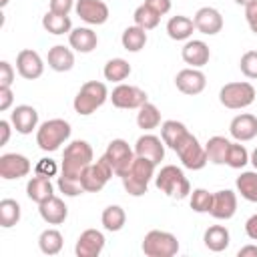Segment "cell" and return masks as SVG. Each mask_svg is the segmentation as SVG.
<instances>
[{
  "label": "cell",
  "instance_id": "1",
  "mask_svg": "<svg viewBox=\"0 0 257 257\" xmlns=\"http://www.w3.org/2000/svg\"><path fill=\"white\" fill-rule=\"evenodd\" d=\"M92 147L86 141H72L64 147L62 153V165H60V175L64 177H72V179H80L82 181V173L86 171V167L92 163Z\"/></svg>",
  "mask_w": 257,
  "mask_h": 257
},
{
  "label": "cell",
  "instance_id": "2",
  "mask_svg": "<svg viewBox=\"0 0 257 257\" xmlns=\"http://www.w3.org/2000/svg\"><path fill=\"white\" fill-rule=\"evenodd\" d=\"M155 185L161 193H165L171 199H185L191 195V183L185 177L183 169L175 167V165H165L161 167V171L155 177Z\"/></svg>",
  "mask_w": 257,
  "mask_h": 257
},
{
  "label": "cell",
  "instance_id": "3",
  "mask_svg": "<svg viewBox=\"0 0 257 257\" xmlns=\"http://www.w3.org/2000/svg\"><path fill=\"white\" fill-rule=\"evenodd\" d=\"M70 122L64 118H50L44 120L38 128H36V145L44 151V153H52L58 151L60 145H64L70 139Z\"/></svg>",
  "mask_w": 257,
  "mask_h": 257
},
{
  "label": "cell",
  "instance_id": "4",
  "mask_svg": "<svg viewBox=\"0 0 257 257\" xmlns=\"http://www.w3.org/2000/svg\"><path fill=\"white\" fill-rule=\"evenodd\" d=\"M155 163L149 161V159H143V157H137L135 155V161L131 165V169L126 171V175L122 177V187L128 195L133 197H141L147 193L149 189V183L151 179L155 177Z\"/></svg>",
  "mask_w": 257,
  "mask_h": 257
},
{
  "label": "cell",
  "instance_id": "5",
  "mask_svg": "<svg viewBox=\"0 0 257 257\" xmlns=\"http://www.w3.org/2000/svg\"><path fill=\"white\" fill-rule=\"evenodd\" d=\"M108 96H110V94H108V88H106L104 82L88 80V82H84V84L80 86V90L76 92L72 106H74V110H76L80 116H88V114H92L96 108H100V106L106 102Z\"/></svg>",
  "mask_w": 257,
  "mask_h": 257
},
{
  "label": "cell",
  "instance_id": "6",
  "mask_svg": "<svg viewBox=\"0 0 257 257\" xmlns=\"http://www.w3.org/2000/svg\"><path fill=\"white\" fill-rule=\"evenodd\" d=\"M253 100H255V86L251 82H245V80L227 82L219 90V102L231 110L247 108L249 104H253Z\"/></svg>",
  "mask_w": 257,
  "mask_h": 257
},
{
  "label": "cell",
  "instance_id": "7",
  "mask_svg": "<svg viewBox=\"0 0 257 257\" xmlns=\"http://www.w3.org/2000/svg\"><path fill=\"white\" fill-rule=\"evenodd\" d=\"M141 249L147 257H173L179 253V241L169 231L153 229L145 235Z\"/></svg>",
  "mask_w": 257,
  "mask_h": 257
},
{
  "label": "cell",
  "instance_id": "8",
  "mask_svg": "<svg viewBox=\"0 0 257 257\" xmlns=\"http://www.w3.org/2000/svg\"><path fill=\"white\" fill-rule=\"evenodd\" d=\"M175 153H177L179 161L183 163V167H185V169H191V171H201V169L209 163L207 153H205V147H203V145L197 141V137L191 135V133L185 135V139L177 145Z\"/></svg>",
  "mask_w": 257,
  "mask_h": 257
},
{
  "label": "cell",
  "instance_id": "9",
  "mask_svg": "<svg viewBox=\"0 0 257 257\" xmlns=\"http://www.w3.org/2000/svg\"><path fill=\"white\" fill-rule=\"evenodd\" d=\"M102 157L108 161V165L112 167L114 175L122 179L126 175V171L131 169L133 161H135V151L128 147V143L124 139H112Z\"/></svg>",
  "mask_w": 257,
  "mask_h": 257
},
{
  "label": "cell",
  "instance_id": "10",
  "mask_svg": "<svg viewBox=\"0 0 257 257\" xmlns=\"http://www.w3.org/2000/svg\"><path fill=\"white\" fill-rule=\"evenodd\" d=\"M108 98H110L112 106L126 108V110H133V108L139 110L145 102H149V94L143 88H139L135 84H124V82H118V86L112 88Z\"/></svg>",
  "mask_w": 257,
  "mask_h": 257
},
{
  "label": "cell",
  "instance_id": "11",
  "mask_svg": "<svg viewBox=\"0 0 257 257\" xmlns=\"http://www.w3.org/2000/svg\"><path fill=\"white\" fill-rule=\"evenodd\" d=\"M112 167L108 165V161L104 157H100L96 163H90L86 167V171L82 173V187L86 193H98L104 189V185L110 181L112 177Z\"/></svg>",
  "mask_w": 257,
  "mask_h": 257
},
{
  "label": "cell",
  "instance_id": "12",
  "mask_svg": "<svg viewBox=\"0 0 257 257\" xmlns=\"http://www.w3.org/2000/svg\"><path fill=\"white\" fill-rule=\"evenodd\" d=\"M32 165L28 161V157L20 155V153H4L0 157V177L4 181H14V179H22L30 173Z\"/></svg>",
  "mask_w": 257,
  "mask_h": 257
},
{
  "label": "cell",
  "instance_id": "13",
  "mask_svg": "<svg viewBox=\"0 0 257 257\" xmlns=\"http://www.w3.org/2000/svg\"><path fill=\"white\" fill-rule=\"evenodd\" d=\"M74 10L80 16V20L90 24V26H100L110 16L108 6L102 0H76Z\"/></svg>",
  "mask_w": 257,
  "mask_h": 257
},
{
  "label": "cell",
  "instance_id": "14",
  "mask_svg": "<svg viewBox=\"0 0 257 257\" xmlns=\"http://www.w3.org/2000/svg\"><path fill=\"white\" fill-rule=\"evenodd\" d=\"M193 22H195V30H199L201 34H207V36H215L223 30V16L213 6L199 8L193 16Z\"/></svg>",
  "mask_w": 257,
  "mask_h": 257
},
{
  "label": "cell",
  "instance_id": "15",
  "mask_svg": "<svg viewBox=\"0 0 257 257\" xmlns=\"http://www.w3.org/2000/svg\"><path fill=\"white\" fill-rule=\"evenodd\" d=\"M16 70L22 78L26 80H34V78H40L42 72H44V62L40 58V54L32 48H24L18 52L16 56Z\"/></svg>",
  "mask_w": 257,
  "mask_h": 257
},
{
  "label": "cell",
  "instance_id": "16",
  "mask_svg": "<svg viewBox=\"0 0 257 257\" xmlns=\"http://www.w3.org/2000/svg\"><path fill=\"white\" fill-rule=\"evenodd\" d=\"M175 86L183 92V94H189V96H195V94H201L207 86V76L199 70V68H183L177 72L175 76Z\"/></svg>",
  "mask_w": 257,
  "mask_h": 257
},
{
  "label": "cell",
  "instance_id": "17",
  "mask_svg": "<svg viewBox=\"0 0 257 257\" xmlns=\"http://www.w3.org/2000/svg\"><path fill=\"white\" fill-rule=\"evenodd\" d=\"M104 243H106V239L98 229H86L76 239L74 253H76V257H98L104 249Z\"/></svg>",
  "mask_w": 257,
  "mask_h": 257
},
{
  "label": "cell",
  "instance_id": "18",
  "mask_svg": "<svg viewBox=\"0 0 257 257\" xmlns=\"http://www.w3.org/2000/svg\"><path fill=\"white\" fill-rule=\"evenodd\" d=\"M135 155L137 157H143V159H149L155 165H159L165 159V143H163L161 137L147 133V135H143V137L137 139V143H135Z\"/></svg>",
  "mask_w": 257,
  "mask_h": 257
},
{
  "label": "cell",
  "instance_id": "19",
  "mask_svg": "<svg viewBox=\"0 0 257 257\" xmlns=\"http://www.w3.org/2000/svg\"><path fill=\"white\" fill-rule=\"evenodd\" d=\"M10 122L20 135H30L32 131L38 128V112L30 104H18L10 112Z\"/></svg>",
  "mask_w": 257,
  "mask_h": 257
},
{
  "label": "cell",
  "instance_id": "20",
  "mask_svg": "<svg viewBox=\"0 0 257 257\" xmlns=\"http://www.w3.org/2000/svg\"><path fill=\"white\" fill-rule=\"evenodd\" d=\"M237 213V195L231 189H223L213 193V207H211V217L219 221H227Z\"/></svg>",
  "mask_w": 257,
  "mask_h": 257
},
{
  "label": "cell",
  "instance_id": "21",
  "mask_svg": "<svg viewBox=\"0 0 257 257\" xmlns=\"http://www.w3.org/2000/svg\"><path fill=\"white\" fill-rule=\"evenodd\" d=\"M229 133L235 141L239 143H247V141H253L257 137V116L249 114V112H241L237 114L231 124H229Z\"/></svg>",
  "mask_w": 257,
  "mask_h": 257
},
{
  "label": "cell",
  "instance_id": "22",
  "mask_svg": "<svg viewBox=\"0 0 257 257\" xmlns=\"http://www.w3.org/2000/svg\"><path fill=\"white\" fill-rule=\"evenodd\" d=\"M68 44H70V48H74L76 52L88 54V52H92V50L96 48L98 36H96V32H94L92 28H88V26H78V28H72V30L68 32Z\"/></svg>",
  "mask_w": 257,
  "mask_h": 257
},
{
  "label": "cell",
  "instance_id": "23",
  "mask_svg": "<svg viewBox=\"0 0 257 257\" xmlns=\"http://www.w3.org/2000/svg\"><path fill=\"white\" fill-rule=\"evenodd\" d=\"M181 56H183L185 64H189L191 68H201L209 62L211 50L203 40H187L181 50Z\"/></svg>",
  "mask_w": 257,
  "mask_h": 257
},
{
  "label": "cell",
  "instance_id": "24",
  "mask_svg": "<svg viewBox=\"0 0 257 257\" xmlns=\"http://www.w3.org/2000/svg\"><path fill=\"white\" fill-rule=\"evenodd\" d=\"M38 213H40L42 221H46L48 225H60L68 217V207L64 205V201L60 197L52 195L50 199H46L44 203L38 205Z\"/></svg>",
  "mask_w": 257,
  "mask_h": 257
},
{
  "label": "cell",
  "instance_id": "25",
  "mask_svg": "<svg viewBox=\"0 0 257 257\" xmlns=\"http://www.w3.org/2000/svg\"><path fill=\"white\" fill-rule=\"evenodd\" d=\"M26 195H28L30 201H34V203L40 205V203H44L46 199H50L54 195V187H52V183H50L48 177L34 175L26 183Z\"/></svg>",
  "mask_w": 257,
  "mask_h": 257
},
{
  "label": "cell",
  "instance_id": "26",
  "mask_svg": "<svg viewBox=\"0 0 257 257\" xmlns=\"http://www.w3.org/2000/svg\"><path fill=\"white\" fill-rule=\"evenodd\" d=\"M48 66L56 72H68L74 66V54L70 48H66L64 44H56L48 50Z\"/></svg>",
  "mask_w": 257,
  "mask_h": 257
},
{
  "label": "cell",
  "instance_id": "27",
  "mask_svg": "<svg viewBox=\"0 0 257 257\" xmlns=\"http://www.w3.org/2000/svg\"><path fill=\"white\" fill-rule=\"evenodd\" d=\"M203 241H205V247L209 251H215V253H221L229 247L231 243V235H229V229L223 227V225H211L205 235H203Z\"/></svg>",
  "mask_w": 257,
  "mask_h": 257
},
{
  "label": "cell",
  "instance_id": "28",
  "mask_svg": "<svg viewBox=\"0 0 257 257\" xmlns=\"http://www.w3.org/2000/svg\"><path fill=\"white\" fill-rule=\"evenodd\" d=\"M193 30H195V22L189 16H183V14L171 16L169 22H167V34L173 40H189Z\"/></svg>",
  "mask_w": 257,
  "mask_h": 257
},
{
  "label": "cell",
  "instance_id": "29",
  "mask_svg": "<svg viewBox=\"0 0 257 257\" xmlns=\"http://www.w3.org/2000/svg\"><path fill=\"white\" fill-rule=\"evenodd\" d=\"M229 147H231V141L225 139V137H211L207 143H205V153H207V159L213 163V165H227V153H229Z\"/></svg>",
  "mask_w": 257,
  "mask_h": 257
},
{
  "label": "cell",
  "instance_id": "30",
  "mask_svg": "<svg viewBox=\"0 0 257 257\" xmlns=\"http://www.w3.org/2000/svg\"><path fill=\"white\" fill-rule=\"evenodd\" d=\"M42 26H44L46 32H50L54 36L68 34L72 30V22H70L68 14H56V12H50V10L42 16Z\"/></svg>",
  "mask_w": 257,
  "mask_h": 257
},
{
  "label": "cell",
  "instance_id": "31",
  "mask_svg": "<svg viewBox=\"0 0 257 257\" xmlns=\"http://www.w3.org/2000/svg\"><path fill=\"white\" fill-rule=\"evenodd\" d=\"M189 131H187V126L183 124V122H179V120H165L163 124H161V139H163V143L169 147V149H177V145L185 139V135H187Z\"/></svg>",
  "mask_w": 257,
  "mask_h": 257
},
{
  "label": "cell",
  "instance_id": "32",
  "mask_svg": "<svg viewBox=\"0 0 257 257\" xmlns=\"http://www.w3.org/2000/svg\"><path fill=\"white\" fill-rule=\"evenodd\" d=\"M237 193L249 201V203H257V171H243L237 181H235Z\"/></svg>",
  "mask_w": 257,
  "mask_h": 257
},
{
  "label": "cell",
  "instance_id": "33",
  "mask_svg": "<svg viewBox=\"0 0 257 257\" xmlns=\"http://www.w3.org/2000/svg\"><path fill=\"white\" fill-rule=\"evenodd\" d=\"M120 42H122V48L128 50V52H139L145 48L147 44V30L141 28V26H128L124 28L122 36H120Z\"/></svg>",
  "mask_w": 257,
  "mask_h": 257
},
{
  "label": "cell",
  "instance_id": "34",
  "mask_svg": "<svg viewBox=\"0 0 257 257\" xmlns=\"http://www.w3.org/2000/svg\"><path fill=\"white\" fill-rule=\"evenodd\" d=\"M100 221H102V227H104L106 231L116 233V231H120V229L124 227V223H126V213H124V209H122L120 205H108V207L102 211Z\"/></svg>",
  "mask_w": 257,
  "mask_h": 257
},
{
  "label": "cell",
  "instance_id": "35",
  "mask_svg": "<svg viewBox=\"0 0 257 257\" xmlns=\"http://www.w3.org/2000/svg\"><path fill=\"white\" fill-rule=\"evenodd\" d=\"M62 245H64V239L58 229H44L38 237V247L44 255H58Z\"/></svg>",
  "mask_w": 257,
  "mask_h": 257
},
{
  "label": "cell",
  "instance_id": "36",
  "mask_svg": "<svg viewBox=\"0 0 257 257\" xmlns=\"http://www.w3.org/2000/svg\"><path fill=\"white\" fill-rule=\"evenodd\" d=\"M137 124L143 131H153L161 124V110L153 102H145L137 112Z\"/></svg>",
  "mask_w": 257,
  "mask_h": 257
},
{
  "label": "cell",
  "instance_id": "37",
  "mask_svg": "<svg viewBox=\"0 0 257 257\" xmlns=\"http://www.w3.org/2000/svg\"><path fill=\"white\" fill-rule=\"evenodd\" d=\"M102 74L106 80L110 82H122L124 78H128L131 74V64L124 60V58H110L104 68H102Z\"/></svg>",
  "mask_w": 257,
  "mask_h": 257
},
{
  "label": "cell",
  "instance_id": "38",
  "mask_svg": "<svg viewBox=\"0 0 257 257\" xmlns=\"http://www.w3.org/2000/svg\"><path fill=\"white\" fill-rule=\"evenodd\" d=\"M20 205L14 199H2L0 201V227L10 229L20 221Z\"/></svg>",
  "mask_w": 257,
  "mask_h": 257
},
{
  "label": "cell",
  "instance_id": "39",
  "mask_svg": "<svg viewBox=\"0 0 257 257\" xmlns=\"http://www.w3.org/2000/svg\"><path fill=\"white\" fill-rule=\"evenodd\" d=\"M133 18H135V24L141 26V28H145V30H153V28H157L159 22H161V14L155 12V10H153L151 6H147V4H141V6L135 10Z\"/></svg>",
  "mask_w": 257,
  "mask_h": 257
},
{
  "label": "cell",
  "instance_id": "40",
  "mask_svg": "<svg viewBox=\"0 0 257 257\" xmlns=\"http://www.w3.org/2000/svg\"><path fill=\"white\" fill-rule=\"evenodd\" d=\"M189 205L195 213H211L213 207V193H209L207 189H195L191 191V199Z\"/></svg>",
  "mask_w": 257,
  "mask_h": 257
},
{
  "label": "cell",
  "instance_id": "41",
  "mask_svg": "<svg viewBox=\"0 0 257 257\" xmlns=\"http://www.w3.org/2000/svg\"><path fill=\"white\" fill-rule=\"evenodd\" d=\"M247 163H249V153H247V149H245L239 141L231 143L229 153H227V165H229L231 169H243Z\"/></svg>",
  "mask_w": 257,
  "mask_h": 257
},
{
  "label": "cell",
  "instance_id": "42",
  "mask_svg": "<svg viewBox=\"0 0 257 257\" xmlns=\"http://www.w3.org/2000/svg\"><path fill=\"white\" fill-rule=\"evenodd\" d=\"M56 185H58V191H60L64 197H78V195L86 193L84 187H82V181H80V179H72V177H64V175H60Z\"/></svg>",
  "mask_w": 257,
  "mask_h": 257
},
{
  "label": "cell",
  "instance_id": "43",
  "mask_svg": "<svg viewBox=\"0 0 257 257\" xmlns=\"http://www.w3.org/2000/svg\"><path fill=\"white\" fill-rule=\"evenodd\" d=\"M239 68L247 78H257V50H247L239 60Z\"/></svg>",
  "mask_w": 257,
  "mask_h": 257
},
{
  "label": "cell",
  "instance_id": "44",
  "mask_svg": "<svg viewBox=\"0 0 257 257\" xmlns=\"http://www.w3.org/2000/svg\"><path fill=\"white\" fill-rule=\"evenodd\" d=\"M56 173H58V165L52 159H40L34 167V175H42V177H48V179L54 177Z\"/></svg>",
  "mask_w": 257,
  "mask_h": 257
},
{
  "label": "cell",
  "instance_id": "45",
  "mask_svg": "<svg viewBox=\"0 0 257 257\" xmlns=\"http://www.w3.org/2000/svg\"><path fill=\"white\" fill-rule=\"evenodd\" d=\"M14 68L8 60H2L0 62V86H12L14 82Z\"/></svg>",
  "mask_w": 257,
  "mask_h": 257
},
{
  "label": "cell",
  "instance_id": "46",
  "mask_svg": "<svg viewBox=\"0 0 257 257\" xmlns=\"http://www.w3.org/2000/svg\"><path fill=\"white\" fill-rule=\"evenodd\" d=\"M245 20H247L251 32L257 34V0H251L249 4H245Z\"/></svg>",
  "mask_w": 257,
  "mask_h": 257
},
{
  "label": "cell",
  "instance_id": "47",
  "mask_svg": "<svg viewBox=\"0 0 257 257\" xmlns=\"http://www.w3.org/2000/svg\"><path fill=\"white\" fill-rule=\"evenodd\" d=\"M74 8V0H50V12L56 14H68Z\"/></svg>",
  "mask_w": 257,
  "mask_h": 257
},
{
  "label": "cell",
  "instance_id": "48",
  "mask_svg": "<svg viewBox=\"0 0 257 257\" xmlns=\"http://www.w3.org/2000/svg\"><path fill=\"white\" fill-rule=\"evenodd\" d=\"M14 102V94H12V88L10 86H0V110H8Z\"/></svg>",
  "mask_w": 257,
  "mask_h": 257
},
{
  "label": "cell",
  "instance_id": "49",
  "mask_svg": "<svg viewBox=\"0 0 257 257\" xmlns=\"http://www.w3.org/2000/svg\"><path fill=\"white\" fill-rule=\"evenodd\" d=\"M147 6H151L155 12H159L161 16H165L171 10V0H145Z\"/></svg>",
  "mask_w": 257,
  "mask_h": 257
},
{
  "label": "cell",
  "instance_id": "50",
  "mask_svg": "<svg viewBox=\"0 0 257 257\" xmlns=\"http://www.w3.org/2000/svg\"><path fill=\"white\" fill-rule=\"evenodd\" d=\"M245 233H247V237H249V239L257 241V213H255V215H251V217L245 221Z\"/></svg>",
  "mask_w": 257,
  "mask_h": 257
},
{
  "label": "cell",
  "instance_id": "51",
  "mask_svg": "<svg viewBox=\"0 0 257 257\" xmlns=\"http://www.w3.org/2000/svg\"><path fill=\"white\" fill-rule=\"evenodd\" d=\"M10 120H0V133H2V139H0V147L8 145V139H10Z\"/></svg>",
  "mask_w": 257,
  "mask_h": 257
},
{
  "label": "cell",
  "instance_id": "52",
  "mask_svg": "<svg viewBox=\"0 0 257 257\" xmlns=\"http://www.w3.org/2000/svg\"><path fill=\"white\" fill-rule=\"evenodd\" d=\"M239 257H257V245H245L237 251Z\"/></svg>",
  "mask_w": 257,
  "mask_h": 257
},
{
  "label": "cell",
  "instance_id": "53",
  "mask_svg": "<svg viewBox=\"0 0 257 257\" xmlns=\"http://www.w3.org/2000/svg\"><path fill=\"white\" fill-rule=\"evenodd\" d=\"M249 163H251V165L255 167V171H257V147H255V149H253V153L249 155Z\"/></svg>",
  "mask_w": 257,
  "mask_h": 257
},
{
  "label": "cell",
  "instance_id": "54",
  "mask_svg": "<svg viewBox=\"0 0 257 257\" xmlns=\"http://www.w3.org/2000/svg\"><path fill=\"white\" fill-rule=\"evenodd\" d=\"M235 2H237V4H241V6H245V4H249L251 0H235Z\"/></svg>",
  "mask_w": 257,
  "mask_h": 257
},
{
  "label": "cell",
  "instance_id": "55",
  "mask_svg": "<svg viewBox=\"0 0 257 257\" xmlns=\"http://www.w3.org/2000/svg\"><path fill=\"white\" fill-rule=\"evenodd\" d=\"M6 4H8V0H0V6H2V8H4Z\"/></svg>",
  "mask_w": 257,
  "mask_h": 257
}]
</instances>
